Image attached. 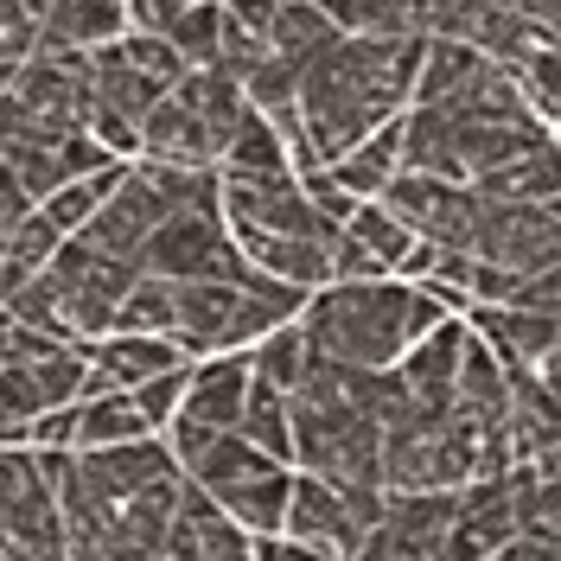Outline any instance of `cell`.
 Instances as JSON below:
<instances>
[{"label":"cell","mask_w":561,"mask_h":561,"mask_svg":"<svg viewBox=\"0 0 561 561\" xmlns=\"http://www.w3.org/2000/svg\"><path fill=\"white\" fill-rule=\"evenodd\" d=\"M38 459L58 485L65 556H160L185 485L167 434H140L122 447H38Z\"/></svg>","instance_id":"obj_1"},{"label":"cell","mask_w":561,"mask_h":561,"mask_svg":"<svg viewBox=\"0 0 561 561\" xmlns=\"http://www.w3.org/2000/svg\"><path fill=\"white\" fill-rule=\"evenodd\" d=\"M421 65V38H377V33H339L319 51L294 103L262 108L287 140L294 173L339 160L351 140H364L370 128H383L389 115L409 108Z\"/></svg>","instance_id":"obj_2"},{"label":"cell","mask_w":561,"mask_h":561,"mask_svg":"<svg viewBox=\"0 0 561 561\" xmlns=\"http://www.w3.org/2000/svg\"><path fill=\"white\" fill-rule=\"evenodd\" d=\"M294 319H300L313 357H325V364L389 370L427 325L447 319V307L409 275H370V280H325V287H313Z\"/></svg>","instance_id":"obj_3"},{"label":"cell","mask_w":561,"mask_h":561,"mask_svg":"<svg viewBox=\"0 0 561 561\" xmlns=\"http://www.w3.org/2000/svg\"><path fill=\"white\" fill-rule=\"evenodd\" d=\"M377 511H383V485H332V479H319V472H294V485H287V511H280V536L300 549V556H357V542H364V529L377 524Z\"/></svg>","instance_id":"obj_4"},{"label":"cell","mask_w":561,"mask_h":561,"mask_svg":"<svg viewBox=\"0 0 561 561\" xmlns=\"http://www.w3.org/2000/svg\"><path fill=\"white\" fill-rule=\"evenodd\" d=\"M38 275L51 287V300H58V325H65L70 339H96V332H108V313L128 294V280L140 275V262L103 255V249L83 243V237H58V249L45 255Z\"/></svg>","instance_id":"obj_5"},{"label":"cell","mask_w":561,"mask_h":561,"mask_svg":"<svg viewBox=\"0 0 561 561\" xmlns=\"http://www.w3.org/2000/svg\"><path fill=\"white\" fill-rule=\"evenodd\" d=\"M0 556H65L58 485L33 440H0Z\"/></svg>","instance_id":"obj_6"},{"label":"cell","mask_w":561,"mask_h":561,"mask_svg":"<svg viewBox=\"0 0 561 561\" xmlns=\"http://www.w3.org/2000/svg\"><path fill=\"white\" fill-rule=\"evenodd\" d=\"M140 268L167 280H249L255 268L243 262V249L230 237L217 198L210 205H185L173 210L147 243H140Z\"/></svg>","instance_id":"obj_7"},{"label":"cell","mask_w":561,"mask_h":561,"mask_svg":"<svg viewBox=\"0 0 561 561\" xmlns=\"http://www.w3.org/2000/svg\"><path fill=\"white\" fill-rule=\"evenodd\" d=\"M466 255L485 262V268H504V275L556 268V255H561L556 205H542V198H485L479 192V217H472Z\"/></svg>","instance_id":"obj_8"},{"label":"cell","mask_w":561,"mask_h":561,"mask_svg":"<svg viewBox=\"0 0 561 561\" xmlns=\"http://www.w3.org/2000/svg\"><path fill=\"white\" fill-rule=\"evenodd\" d=\"M7 90L51 140L70 135V128H83V108H90V51L33 45L20 65L7 70Z\"/></svg>","instance_id":"obj_9"},{"label":"cell","mask_w":561,"mask_h":561,"mask_svg":"<svg viewBox=\"0 0 561 561\" xmlns=\"http://www.w3.org/2000/svg\"><path fill=\"white\" fill-rule=\"evenodd\" d=\"M421 243H472V217H479V192L466 179H440V173H415V167H396L383 192H377Z\"/></svg>","instance_id":"obj_10"},{"label":"cell","mask_w":561,"mask_h":561,"mask_svg":"<svg viewBox=\"0 0 561 561\" xmlns=\"http://www.w3.org/2000/svg\"><path fill=\"white\" fill-rule=\"evenodd\" d=\"M454 491H383V511H377V524L364 529L357 556L434 561L440 542H447V524H454Z\"/></svg>","instance_id":"obj_11"},{"label":"cell","mask_w":561,"mask_h":561,"mask_svg":"<svg viewBox=\"0 0 561 561\" xmlns=\"http://www.w3.org/2000/svg\"><path fill=\"white\" fill-rule=\"evenodd\" d=\"M160 556H185V561H210V556H249V529L210 497L205 485H179V504L167 517V536H160Z\"/></svg>","instance_id":"obj_12"},{"label":"cell","mask_w":561,"mask_h":561,"mask_svg":"<svg viewBox=\"0 0 561 561\" xmlns=\"http://www.w3.org/2000/svg\"><path fill=\"white\" fill-rule=\"evenodd\" d=\"M249 396V357L243 351H210V357H192L185 364V396H179L173 421L185 427H237Z\"/></svg>","instance_id":"obj_13"},{"label":"cell","mask_w":561,"mask_h":561,"mask_svg":"<svg viewBox=\"0 0 561 561\" xmlns=\"http://www.w3.org/2000/svg\"><path fill=\"white\" fill-rule=\"evenodd\" d=\"M459 345H466V319L447 313L440 325H427L415 345L389 364V370H396V383L409 389V402H421V409H454Z\"/></svg>","instance_id":"obj_14"},{"label":"cell","mask_w":561,"mask_h":561,"mask_svg":"<svg viewBox=\"0 0 561 561\" xmlns=\"http://www.w3.org/2000/svg\"><path fill=\"white\" fill-rule=\"evenodd\" d=\"M135 160H160V167H217V135L198 122V108L179 90H160V103L140 115Z\"/></svg>","instance_id":"obj_15"},{"label":"cell","mask_w":561,"mask_h":561,"mask_svg":"<svg viewBox=\"0 0 561 561\" xmlns=\"http://www.w3.org/2000/svg\"><path fill=\"white\" fill-rule=\"evenodd\" d=\"M466 325L491 345L497 364H529V370H556V313H529V307H485L472 300L466 307Z\"/></svg>","instance_id":"obj_16"},{"label":"cell","mask_w":561,"mask_h":561,"mask_svg":"<svg viewBox=\"0 0 561 561\" xmlns=\"http://www.w3.org/2000/svg\"><path fill=\"white\" fill-rule=\"evenodd\" d=\"M90 357V389H135L167 364H185V351L167 332H96V339H77Z\"/></svg>","instance_id":"obj_17"},{"label":"cell","mask_w":561,"mask_h":561,"mask_svg":"<svg viewBox=\"0 0 561 561\" xmlns=\"http://www.w3.org/2000/svg\"><path fill=\"white\" fill-rule=\"evenodd\" d=\"M33 13H38V45L96 51V45L128 33V0H33Z\"/></svg>","instance_id":"obj_18"},{"label":"cell","mask_w":561,"mask_h":561,"mask_svg":"<svg viewBox=\"0 0 561 561\" xmlns=\"http://www.w3.org/2000/svg\"><path fill=\"white\" fill-rule=\"evenodd\" d=\"M339 33H377V38H427L440 33L447 0H319Z\"/></svg>","instance_id":"obj_19"},{"label":"cell","mask_w":561,"mask_h":561,"mask_svg":"<svg viewBox=\"0 0 561 561\" xmlns=\"http://www.w3.org/2000/svg\"><path fill=\"white\" fill-rule=\"evenodd\" d=\"M217 179H294L287 140L262 108H243V122L230 128L224 153H217Z\"/></svg>","instance_id":"obj_20"},{"label":"cell","mask_w":561,"mask_h":561,"mask_svg":"<svg viewBox=\"0 0 561 561\" xmlns=\"http://www.w3.org/2000/svg\"><path fill=\"white\" fill-rule=\"evenodd\" d=\"M396 167H402V122L396 115H389L383 128H370L364 140H351L339 160H325V173L339 179L351 198H377L396 179Z\"/></svg>","instance_id":"obj_21"},{"label":"cell","mask_w":561,"mask_h":561,"mask_svg":"<svg viewBox=\"0 0 561 561\" xmlns=\"http://www.w3.org/2000/svg\"><path fill=\"white\" fill-rule=\"evenodd\" d=\"M466 185L485 192V198H542V205H556V140H536V147L497 160L491 173L466 179Z\"/></svg>","instance_id":"obj_22"},{"label":"cell","mask_w":561,"mask_h":561,"mask_svg":"<svg viewBox=\"0 0 561 561\" xmlns=\"http://www.w3.org/2000/svg\"><path fill=\"white\" fill-rule=\"evenodd\" d=\"M153 434L147 415L135 409L128 389H90L77 396V447H122V440H140Z\"/></svg>","instance_id":"obj_23"},{"label":"cell","mask_w":561,"mask_h":561,"mask_svg":"<svg viewBox=\"0 0 561 561\" xmlns=\"http://www.w3.org/2000/svg\"><path fill=\"white\" fill-rule=\"evenodd\" d=\"M287 485H294V466H262V472L237 479L230 491H217V504H224V511L249 529V536H268V529H280Z\"/></svg>","instance_id":"obj_24"},{"label":"cell","mask_w":561,"mask_h":561,"mask_svg":"<svg viewBox=\"0 0 561 561\" xmlns=\"http://www.w3.org/2000/svg\"><path fill=\"white\" fill-rule=\"evenodd\" d=\"M237 434L249 447H262L268 459L294 466V421H287V389L249 377V396H243V415H237Z\"/></svg>","instance_id":"obj_25"},{"label":"cell","mask_w":561,"mask_h":561,"mask_svg":"<svg viewBox=\"0 0 561 561\" xmlns=\"http://www.w3.org/2000/svg\"><path fill=\"white\" fill-rule=\"evenodd\" d=\"M243 357H249V377H262V383H275V389H294L307 377V364H313V345H307L300 319H280L262 339H249Z\"/></svg>","instance_id":"obj_26"},{"label":"cell","mask_w":561,"mask_h":561,"mask_svg":"<svg viewBox=\"0 0 561 561\" xmlns=\"http://www.w3.org/2000/svg\"><path fill=\"white\" fill-rule=\"evenodd\" d=\"M345 237L364 249V255H370L383 275H396V268H402V255L415 249L409 224H402V217L383 205V198H357V205H351V217H345Z\"/></svg>","instance_id":"obj_27"},{"label":"cell","mask_w":561,"mask_h":561,"mask_svg":"<svg viewBox=\"0 0 561 561\" xmlns=\"http://www.w3.org/2000/svg\"><path fill=\"white\" fill-rule=\"evenodd\" d=\"M122 167H128V160H108V167H96V173L58 179V185H51L33 210L51 224V230H58V237H70V230H83V224H90V210L103 205V192L115 185V173H122Z\"/></svg>","instance_id":"obj_28"},{"label":"cell","mask_w":561,"mask_h":561,"mask_svg":"<svg viewBox=\"0 0 561 561\" xmlns=\"http://www.w3.org/2000/svg\"><path fill=\"white\" fill-rule=\"evenodd\" d=\"M479 58H485V51H472L466 38L427 33V38H421V65H415V90H409V103H440V96H447V90H454Z\"/></svg>","instance_id":"obj_29"},{"label":"cell","mask_w":561,"mask_h":561,"mask_svg":"<svg viewBox=\"0 0 561 561\" xmlns=\"http://www.w3.org/2000/svg\"><path fill=\"white\" fill-rule=\"evenodd\" d=\"M108 332H167V339H173V280L140 268V275L128 280V294L115 300Z\"/></svg>","instance_id":"obj_30"},{"label":"cell","mask_w":561,"mask_h":561,"mask_svg":"<svg viewBox=\"0 0 561 561\" xmlns=\"http://www.w3.org/2000/svg\"><path fill=\"white\" fill-rule=\"evenodd\" d=\"M38 409H45V396L33 383V357L26 364H0V440H26Z\"/></svg>","instance_id":"obj_31"},{"label":"cell","mask_w":561,"mask_h":561,"mask_svg":"<svg viewBox=\"0 0 561 561\" xmlns=\"http://www.w3.org/2000/svg\"><path fill=\"white\" fill-rule=\"evenodd\" d=\"M160 33H167V45H173L185 65H210V58H217V0H192V7H179Z\"/></svg>","instance_id":"obj_32"},{"label":"cell","mask_w":561,"mask_h":561,"mask_svg":"<svg viewBox=\"0 0 561 561\" xmlns=\"http://www.w3.org/2000/svg\"><path fill=\"white\" fill-rule=\"evenodd\" d=\"M0 153H7V167H13L20 192H26L33 205L58 185V179H65V167H58V140H7Z\"/></svg>","instance_id":"obj_33"},{"label":"cell","mask_w":561,"mask_h":561,"mask_svg":"<svg viewBox=\"0 0 561 561\" xmlns=\"http://www.w3.org/2000/svg\"><path fill=\"white\" fill-rule=\"evenodd\" d=\"M192 364V357H185ZM185 364H167V370H153L147 383H135L128 396H135V409L147 415V427L160 434L167 421H173V409H179V396H185Z\"/></svg>","instance_id":"obj_34"},{"label":"cell","mask_w":561,"mask_h":561,"mask_svg":"<svg viewBox=\"0 0 561 561\" xmlns=\"http://www.w3.org/2000/svg\"><path fill=\"white\" fill-rule=\"evenodd\" d=\"M38 45V13L33 0H0V70H13Z\"/></svg>","instance_id":"obj_35"},{"label":"cell","mask_w":561,"mask_h":561,"mask_svg":"<svg viewBox=\"0 0 561 561\" xmlns=\"http://www.w3.org/2000/svg\"><path fill=\"white\" fill-rule=\"evenodd\" d=\"M26 210H33V198L20 192V179H13V167H7V153H0V237H7V230H13V224L26 217Z\"/></svg>","instance_id":"obj_36"},{"label":"cell","mask_w":561,"mask_h":561,"mask_svg":"<svg viewBox=\"0 0 561 561\" xmlns=\"http://www.w3.org/2000/svg\"><path fill=\"white\" fill-rule=\"evenodd\" d=\"M179 7H192V0H128V26H147V33H160V26L173 20Z\"/></svg>","instance_id":"obj_37"},{"label":"cell","mask_w":561,"mask_h":561,"mask_svg":"<svg viewBox=\"0 0 561 561\" xmlns=\"http://www.w3.org/2000/svg\"><path fill=\"white\" fill-rule=\"evenodd\" d=\"M0 90H7V70H0Z\"/></svg>","instance_id":"obj_38"}]
</instances>
